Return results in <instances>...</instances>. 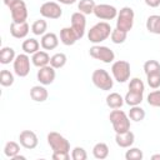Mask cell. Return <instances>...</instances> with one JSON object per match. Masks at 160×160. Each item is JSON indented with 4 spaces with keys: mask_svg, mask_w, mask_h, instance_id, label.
Segmentation results:
<instances>
[{
    "mask_svg": "<svg viewBox=\"0 0 160 160\" xmlns=\"http://www.w3.org/2000/svg\"><path fill=\"white\" fill-rule=\"evenodd\" d=\"M111 26L109 22L106 21H100L98 24H95L88 32V39L90 42L92 44H100L101 41L106 40L110 35H111Z\"/></svg>",
    "mask_w": 160,
    "mask_h": 160,
    "instance_id": "obj_1",
    "label": "cell"
},
{
    "mask_svg": "<svg viewBox=\"0 0 160 160\" xmlns=\"http://www.w3.org/2000/svg\"><path fill=\"white\" fill-rule=\"evenodd\" d=\"M96 4L94 0H80L78 4V9L80 12H82L84 15H90L94 14V9H95Z\"/></svg>",
    "mask_w": 160,
    "mask_h": 160,
    "instance_id": "obj_28",
    "label": "cell"
},
{
    "mask_svg": "<svg viewBox=\"0 0 160 160\" xmlns=\"http://www.w3.org/2000/svg\"><path fill=\"white\" fill-rule=\"evenodd\" d=\"M89 54L91 58L96 59V60H100L105 64H110L115 60V54L114 51L108 48V46H102V45H94L90 48L89 50Z\"/></svg>",
    "mask_w": 160,
    "mask_h": 160,
    "instance_id": "obj_7",
    "label": "cell"
},
{
    "mask_svg": "<svg viewBox=\"0 0 160 160\" xmlns=\"http://www.w3.org/2000/svg\"><path fill=\"white\" fill-rule=\"evenodd\" d=\"M146 80H148V85L151 89H158L160 88V71L159 72H152L146 75Z\"/></svg>",
    "mask_w": 160,
    "mask_h": 160,
    "instance_id": "obj_37",
    "label": "cell"
},
{
    "mask_svg": "<svg viewBox=\"0 0 160 160\" xmlns=\"http://www.w3.org/2000/svg\"><path fill=\"white\" fill-rule=\"evenodd\" d=\"M46 30H48V22L44 19H39L34 21L31 25V31L34 35H44L46 34Z\"/></svg>",
    "mask_w": 160,
    "mask_h": 160,
    "instance_id": "obj_30",
    "label": "cell"
},
{
    "mask_svg": "<svg viewBox=\"0 0 160 160\" xmlns=\"http://www.w3.org/2000/svg\"><path fill=\"white\" fill-rule=\"evenodd\" d=\"M0 84L2 86H5V88L11 86L14 84V75H12V72L6 70V69L1 70L0 71Z\"/></svg>",
    "mask_w": 160,
    "mask_h": 160,
    "instance_id": "obj_33",
    "label": "cell"
},
{
    "mask_svg": "<svg viewBox=\"0 0 160 160\" xmlns=\"http://www.w3.org/2000/svg\"><path fill=\"white\" fill-rule=\"evenodd\" d=\"M30 30V26L26 21L24 22H14L11 21L10 24V34L15 38V39H24L28 36Z\"/></svg>",
    "mask_w": 160,
    "mask_h": 160,
    "instance_id": "obj_15",
    "label": "cell"
},
{
    "mask_svg": "<svg viewBox=\"0 0 160 160\" xmlns=\"http://www.w3.org/2000/svg\"><path fill=\"white\" fill-rule=\"evenodd\" d=\"M68 61V58L64 52H56L54 54L51 58H50V65L54 68V69H61L65 66Z\"/></svg>",
    "mask_w": 160,
    "mask_h": 160,
    "instance_id": "obj_27",
    "label": "cell"
},
{
    "mask_svg": "<svg viewBox=\"0 0 160 160\" xmlns=\"http://www.w3.org/2000/svg\"><path fill=\"white\" fill-rule=\"evenodd\" d=\"M151 159H152V160H158V159H160V154H155V155H152Z\"/></svg>",
    "mask_w": 160,
    "mask_h": 160,
    "instance_id": "obj_45",
    "label": "cell"
},
{
    "mask_svg": "<svg viewBox=\"0 0 160 160\" xmlns=\"http://www.w3.org/2000/svg\"><path fill=\"white\" fill-rule=\"evenodd\" d=\"M40 44L44 50H54L59 45V38L54 32H46L41 36Z\"/></svg>",
    "mask_w": 160,
    "mask_h": 160,
    "instance_id": "obj_17",
    "label": "cell"
},
{
    "mask_svg": "<svg viewBox=\"0 0 160 160\" xmlns=\"http://www.w3.org/2000/svg\"><path fill=\"white\" fill-rule=\"evenodd\" d=\"M60 4H64V5H71L74 2H76V0H58Z\"/></svg>",
    "mask_w": 160,
    "mask_h": 160,
    "instance_id": "obj_43",
    "label": "cell"
},
{
    "mask_svg": "<svg viewBox=\"0 0 160 160\" xmlns=\"http://www.w3.org/2000/svg\"><path fill=\"white\" fill-rule=\"evenodd\" d=\"M160 71V62L158 60H148L144 64V72L146 75Z\"/></svg>",
    "mask_w": 160,
    "mask_h": 160,
    "instance_id": "obj_34",
    "label": "cell"
},
{
    "mask_svg": "<svg viewBox=\"0 0 160 160\" xmlns=\"http://www.w3.org/2000/svg\"><path fill=\"white\" fill-rule=\"evenodd\" d=\"M146 29L151 34L160 35V15H150L146 20Z\"/></svg>",
    "mask_w": 160,
    "mask_h": 160,
    "instance_id": "obj_23",
    "label": "cell"
},
{
    "mask_svg": "<svg viewBox=\"0 0 160 160\" xmlns=\"http://www.w3.org/2000/svg\"><path fill=\"white\" fill-rule=\"evenodd\" d=\"M129 118H130V120L139 122V121L144 120V118H145V110L142 108H140L139 105L131 106L130 108V111H129Z\"/></svg>",
    "mask_w": 160,
    "mask_h": 160,
    "instance_id": "obj_31",
    "label": "cell"
},
{
    "mask_svg": "<svg viewBox=\"0 0 160 160\" xmlns=\"http://www.w3.org/2000/svg\"><path fill=\"white\" fill-rule=\"evenodd\" d=\"M71 28L75 30L79 39H81L84 36L85 28H86V19H85V15L82 12L76 11L71 15Z\"/></svg>",
    "mask_w": 160,
    "mask_h": 160,
    "instance_id": "obj_14",
    "label": "cell"
},
{
    "mask_svg": "<svg viewBox=\"0 0 160 160\" xmlns=\"http://www.w3.org/2000/svg\"><path fill=\"white\" fill-rule=\"evenodd\" d=\"M142 158H144V154L139 148H130L125 152V159L126 160H141Z\"/></svg>",
    "mask_w": 160,
    "mask_h": 160,
    "instance_id": "obj_36",
    "label": "cell"
},
{
    "mask_svg": "<svg viewBox=\"0 0 160 160\" xmlns=\"http://www.w3.org/2000/svg\"><path fill=\"white\" fill-rule=\"evenodd\" d=\"M18 1H20V0H4V4L10 9V8H11V6H14Z\"/></svg>",
    "mask_w": 160,
    "mask_h": 160,
    "instance_id": "obj_42",
    "label": "cell"
},
{
    "mask_svg": "<svg viewBox=\"0 0 160 160\" xmlns=\"http://www.w3.org/2000/svg\"><path fill=\"white\" fill-rule=\"evenodd\" d=\"M40 14L46 19H59L62 15V10L58 2L46 1L40 6Z\"/></svg>",
    "mask_w": 160,
    "mask_h": 160,
    "instance_id": "obj_10",
    "label": "cell"
},
{
    "mask_svg": "<svg viewBox=\"0 0 160 160\" xmlns=\"http://www.w3.org/2000/svg\"><path fill=\"white\" fill-rule=\"evenodd\" d=\"M144 1L150 8H158V6H160V0H144Z\"/></svg>",
    "mask_w": 160,
    "mask_h": 160,
    "instance_id": "obj_41",
    "label": "cell"
},
{
    "mask_svg": "<svg viewBox=\"0 0 160 160\" xmlns=\"http://www.w3.org/2000/svg\"><path fill=\"white\" fill-rule=\"evenodd\" d=\"M14 62V71L18 76L25 78L30 72V58L28 54H19L16 55Z\"/></svg>",
    "mask_w": 160,
    "mask_h": 160,
    "instance_id": "obj_8",
    "label": "cell"
},
{
    "mask_svg": "<svg viewBox=\"0 0 160 160\" xmlns=\"http://www.w3.org/2000/svg\"><path fill=\"white\" fill-rule=\"evenodd\" d=\"M109 120L116 134H122L130 130V118L122 110L114 109L109 115Z\"/></svg>",
    "mask_w": 160,
    "mask_h": 160,
    "instance_id": "obj_2",
    "label": "cell"
},
{
    "mask_svg": "<svg viewBox=\"0 0 160 160\" xmlns=\"http://www.w3.org/2000/svg\"><path fill=\"white\" fill-rule=\"evenodd\" d=\"M50 55L46 52V51H42V50H39L36 51L35 54H32L31 56V62L36 66V68H42V66H46L50 64Z\"/></svg>",
    "mask_w": 160,
    "mask_h": 160,
    "instance_id": "obj_19",
    "label": "cell"
},
{
    "mask_svg": "<svg viewBox=\"0 0 160 160\" xmlns=\"http://www.w3.org/2000/svg\"><path fill=\"white\" fill-rule=\"evenodd\" d=\"M25 159H26L25 156H22V155H19V154H18L16 156H14V158H12V160H25Z\"/></svg>",
    "mask_w": 160,
    "mask_h": 160,
    "instance_id": "obj_44",
    "label": "cell"
},
{
    "mask_svg": "<svg viewBox=\"0 0 160 160\" xmlns=\"http://www.w3.org/2000/svg\"><path fill=\"white\" fill-rule=\"evenodd\" d=\"M48 144L51 148L52 152H69L70 151L69 140L56 131H51L48 134Z\"/></svg>",
    "mask_w": 160,
    "mask_h": 160,
    "instance_id": "obj_4",
    "label": "cell"
},
{
    "mask_svg": "<svg viewBox=\"0 0 160 160\" xmlns=\"http://www.w3.org/2000/svg\"><path fill=\"white\" fill-rule=\"evenodd\" d=\"M135 141V135L132 131H126V132H122V134H116L115 135V142L118 144V146L120 148H130Z\"/></svg>",
    "mask_w": 160,
    "mask_h": 160,
    "instance_id": "obj_18",
    "label": "cell"
},
{
    "mask_svg": "<svg viewBox=\"0 0 160 160\" xmlns=\"http://www.w3.org/2000/svg\"><path fill=\"white\" fill-rule=\"evenodd\" d=\"M55 76H56V72H55V69L49 64L46 66H42V68H39L38 70V80L40 84L42 85H50L54 82L55 80Z\"/></svg>",
    "mask_w": 160,
    "mask_h": 160,
    "instance_id": "obj_13",
    "label": "cell"
},
{
    "mask_svg": "<svg viewBox=\"0 0 160 160\" xmlns=\"http://www.w3.org/2000/svg\"><path fill=\"white\" fill-rule=\"evenodd\" d=\"M19 152H20V145H19L16 141H8V142L5 144V146H4V154H5L8 158L12 159V158L16 156Z\"/></svg>",
    "mask_w": 160,
    "mask_h": 160,
    "instance_id": "obj_29",
    "label": "cell"
},
{
    "mask_svg": "<svg viewBox=\"0 0 160 160\" xmlns=\"http://www.w3.org/2000/svg\"><path fill=\"white\" fill-rule=\"evenodd\" d=\"M148 104L154 108H160V90L151 91L148 95Z\"/></svg>",
    "mask_w": 160,
    "mask_h": 160,
    "instance_id": "obj_38",
    "label": "cell"
},
{
    "mask_svg": "<svg viewBox=\"0 0 160 160\" xmlns=\"http://www.w3.org/2000/svg\"><path fill=\"white\" fill-rule=\"evenodd\" d=\"M129 90L144 94V90H145V85H144L142 80H140L139 78H132V79L130 80V84H129Z\"/></svg>",
    "mask_w": 160,
    "mask_h": 160,
    "instance_id": "obj_35",
    "label": "cell"
},
{
    "mask_svg": "<svg viewBox=\"0 0 160 160\" xmlns=\"http://www.w3.org/2000/svg\"><path fill=\"white\" fill-rule=\"evenodd\" d=\"M78 40H80V39H79L78 34L75 32V30H74L71 26H69V28H62V29L60 30V41H61L64 45L71 46V45H74Z\"/></svg>",
    "mask_w": 160,
    "mask_h": 160,
    "instance_id": "obj_16",
    "label": "cell"
},
{
    "mask_svg": "<svg viewBox=\"0 0 160 160\" xmlns=\"http://www.w3.org/2000/svg\"><path fill=\"white\" fill-rule=\"evenodd\" d=\"M116 28L120 29V30H124L126 32H129L132 26H134V18H135V14H134V10L129 6H125L122 9H120V11L118 12V16H116Z\"/></svg>",
    "mask_w": 160,
    "mask_h": 160,
    "instance_id": "obj_5",
    "label": "cell"
},
{
    "mask_svg": "<svg viewBox=\"0 0 160 160\" xmlns=\"http://www.w3.org/2000/svg\"><path fill=\"white\" fill-rule=\"evenodd\" d=\"M49 96L48 90L41 85H35L30 89V98L36 102H44Z\"/></svg>",
    "mask_w": 160,
    "mask_h": 160,
    "instance_id": "obj_20",
    "label": "cell"
},
{
    "mask_svg": "<svg viewBox=\"0 0 160 160\" xmlns=\"http://www.w3.org/2000/svg\"><path fill=\"white\" fill-rule=\"evenodd\" d=\"M52 159L54 160H69L70 152H52Z\"/></svg>",
    "mask_w": 160,
    "mask_h": 160,
    "instance_id": "obj_40",
    "label": "cell"
},
{
    "mask_svg": "<svg viewBox=\"0 0 160 160\" xmlns=\"http://www.w3.org/2000/svg\"><path fill=\"white\" fill-rule=\"evenodd\" d=\"M91 80H92V84L98 89L104 90V91L111 90L112 86H114V80H112V78L110 76V74L105 69L94 70V72L91 75Z\"/></svg>",
    "mask_w": 160,
    "mask_h": 160,
    "instance_id": "obj_3",
    "label": "cell"
},
{
    "mask_svg": "<svg viewBox=\"0 0 160 160\" xmlns=\"http://www.w3.org/2000/svg\"><path fill=\"white\" fill-rule=\"evenodd\" d=\"M40 42L36 40V39H34V38H30V39H26V40H24L22 41V44H21V48H22V50H24V52L25 54H35L36 51H39V49H40Z\"/></svg>",
    "mask_w": 160,
    "mask_h": 160,
    "instance_id": "obj_22",
    "label": "cell"
},
{
    "mask_svg": "<svg viewBox=\"0 0 160 160\" xmlns=\"http://www.w3.org/2000/svg\"><path fill=\"white\" fill-rule=\"evenodd\" d=\"M111 72L118 82H125L129 80L131 74L130 64L125 60H118L111 65Z\"/></svg>",
    "mask_w": 160,
    "mask_h": 160,
    "instance_id": "obj_6",
    "label": "cell"
},
{
    "mask_svg": "<svg viewBox=\"0 0 160 160\" xmlns=\"http://www.w3.org/2000/svg\"><path fill=\"white\" fill-rule=\"evenodd\" d=\"M94 15L100 20H112L118 16V10L110 4H98L94 9Z\"/></svg>",
    "mask_w": 160,
    "mask_h": 160,
    "instance_id": "obj_9",
    "label": "cell"
},
{
    "mask_svg": "<svg viewBox=\"0 0 160 160\" xmlns=\"http://www.w3.org/2000/svg\"><path fill=\"white\" fill-rule=\"evenodd\" d=\"M16 58L15 55V50L10 46H4L1 50H0V62L6 65V64H10L11 61H14Z\"/></svg>",
    "mask_w": 160,
    "mask_h": 160,
    "instance_id": "obj_25",
    "label": "cell"
},
{
    "mask_svg": "<svg viewBox=\"0 0 160 160\" xmlns=\"http://www.w3.org/2000/svg\"><path fill=\"white\" fill-rule=\"evenodd\" d=\"M92 155H94V158L100 159V160L106 159L108 155H109V146L105 142H98V144H95L94 148H92Z\"/></svg>",
    "mask_w": 160,
    "mask_h": 160,
    "instance_id": "obj_26",
    "label": "cell"
},
{
    "mask_svg": "<svg viewBox=\"0 0 160 160\" xmlns=\"http://www.w3.org/2000/svg\"><path fill=\"white\" fill-rule=\"evenodd\" d=\"M10 12H11V19L14 22H24L28 19V8L22 0L18 1L14 6H11Z\"/></svg>",
    "mask_w": 160,
    "mask_h": 160,
    "instance_id": "obj_12",
    "label": "cell"
},
{
    "mask_svg": "<svg viewBox=\"0 0 160 160\" xmlns=\"http://www.w3.org/2000/svg\"><path fill=\"white\" fill-rule=\"evenodd\" d=\"M71 159L72 160H86L88 159V154H86V151H85L84 148L76 146L71 151Z\"/></svg>",
    "mask_w": 160,
    "mask_h": 160,
    "instance_id": "obj_39",
    "label": "cell"
},
{
    "mask_svg": "<svg viewBox=\"0 0 160 160\" xmlns=\"http://www.w3.org/2000/svg\"><path fill=\"white\" fill-rule=\"evenodd\" d=\"M19 141H20V145L25 149H35L39 144V139H38V135L31 131V130H22L19 135Z\"/></svg>",
    "mask_w": 160,
    "mask_h": 160,
    "instance_id": "obj_11",
    "label": "cell"
},
{
    "mask_svg": "<svg viewBox=\"0 0 160 160\" xmlns=\"http://www.w3.org/2000/svg\"><path fill=\"white\" fill-rule=\"evenodd\" d=\"M142 98H144V94L129 90V91L126 92L125 98H124V101H125V104H128L129 106H136V105H140V104H141Z\"/></svg>",
    "mask_w": 160,
    "mask_h": 160,
    "instance_id": "obj_24",
    "label": "cell"
},
{
    "mask_svg": "<svg viewBox=\"0 0 160 160\" xmlns=\"http://www.w3.org/2000/svg\"><path fill=\"white\" fill-rule=\"evenodd\" d=\"M124 98L119 92H110L106 96V105L110 109H120L124 105Z\"/></svg>",
    "mask_w": 160,
    "mask_h": 160,
    "instance_id": "obj_21",
    "label": "cell"
},
{
    "mask_svg": "<svg viewBox=\"0 0 160 160\" xmlns=\"http://www.w3.org/2000/svg\"><path fill=\"white\" fill-rule=\"evenodd\" d=\"M128 38V32L124 31V30H120L118 28H115L112 31H111V35H110V39L114 44H122Z\"/></svg>",
    "mask_w": 160,
    "mask_h": 160,
    "instance_id": "obj_32",
    "label": "cell"
}]
</instances>
